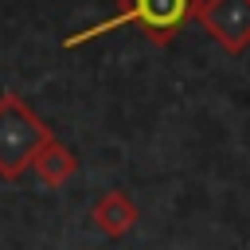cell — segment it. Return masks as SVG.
<instances>
[{
    "label": "cell",
    "mask_w": 250,
    "mask_h": 250,
    "mask_svg": "<svg viewBox=\"0 0 250 250\" xmlns=\"http://www.w3.org/2000/svg\"><path fill=\"white\" fill-rule=\"evenodd\" d=\"M195 12H199V0H117V8L105 20H98V23L82 27V31H74V35H66L62 47L70 51V47L94 43V39H102L109 31H121V27H137L152 47H168L195 20Z\"/></svg>",
    "instance_id": "1"
},
{
    "label": "cell",
    "mask_w": 250,
    "mask_h": 250,
    "mask_svg": "<svg viewBox=\"0 0 250 250\" xmlns=\"http://www.w3.org/2000/svg\"><path fill=\"white\" fill-rule=\"evenodd\" d=\"M55 141L51 125L12 90L0 94V180H20L31 172L35 152Z\"/></svg>",
    "instance_id": "2"
},
{
    "label": "cell",
    "mask_w": 250,
    "mask_h": 250,
    "mask_svg": "<svg viewBox=\"0 0 250 250\" xmlns=\"http://www.w3.org/2000/svg\"><path fill=\"white\" fill-rule=\"evenodd\" d=\"M195 23L227 55H242L250 47V0H199Z\"/></svg>",
    "instance_id": "3"
},
{
    "label": "cell",
    "mask_w": 250,
    "mask_h": 250,
    "mask_svg": "<svg viewBox=\"0 0 250 250\" xmlns=\"http://www.w3.org/2000/svg\"><path fill=\"white\" fill-rule=\"evenodd\" d=\"M137 219H141V207L129 199V191H121V188H109V191H102L94 203H90V223H94V230L98 234H105V238H125L133 227H137Z\"/></svg>",
    "instance_id": "4"
},
{
    "label": "cell",
    "mask_w": 250,
    "mask_h": 250,
    "mask_svg": "<svg viewBox=\"0 0 250 250\" xmlns=\"http://www.w3.org/2000/svg\"><path fill=\"white\" fill-rule=\"evenodd\" d=\"M31 172H35V180H39L47 191H59V188H66V184H70V176L78 172V156H74V152L55 137V141H47V145L35 152Z\"/></svg>",
    "instance_id": "5"
}]
</instances>
